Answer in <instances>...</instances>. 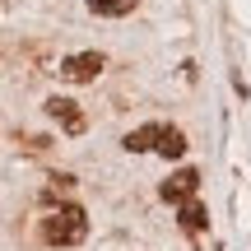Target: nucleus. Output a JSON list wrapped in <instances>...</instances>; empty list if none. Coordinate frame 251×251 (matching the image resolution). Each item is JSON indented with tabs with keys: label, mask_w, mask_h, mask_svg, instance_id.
<instances>
[{
	"label": "nucleus",
	"mask_w": 251,
	"mask_h": 251,
	"mask_svg": "<svg viewBox=\"0 0 251 251\" xmlns=\"http://www.w3.org/2000/svg\"><path fill=\"white\" fill-rule=\"evenodd\" d=\"M47 117L61 126L65 135H84V126H89V117L79 112V102H75V98H47Z\"/></svg>",
	"instance_id": "nucleus-3"
},
{
	"label": "nucleus",
	"mask_w": 251,
	"mask_h": 251,
	"mask_svg": "<svg viewBox=\"0 0 251 251\" xmlns=\"http://www.w3.org/2000/svg\"><path fill=\"white\" fill-rule=\"evenodd\" d=\"M153 149H158L163 158H181V153H186V135H181L177 126H158V140H153Z\"/></svg>",
	"instance_id": "nucleus-6"
},
{
	"label": "nucleus",
	"mask_w": 251,
	"mask_h": 251,
	"mask_svg": "<svg viewBox=\"0 0 251 251\" xmlns=\"http://www.w3.org/2000/svg\"><path fill=\"white\" fill-rule=\"evenodd\" d=\"M205 228H209L205 205H200L196 196H191V200H181V233H191V237H196V233H205Z\"/></svg>",
	"instance_id": "nucleus-5"
},
{
	"label": "nucleus",
	"mask_w": 251,
	"mask_h": 251,
	"mask_svg": "<svg viewBox=\"0 0 251 251\" xmlns=\"http://www.w3.org/2000/svg\"><path fill=\"white\" fill-rule=\"evenodd\" d=\"M196 191H200V172H196V168H181V172H172V177L163 181V200H172V205L191 200Z\"/></svg>",
	"instance_id": "nucleus-4"
},
{
	"label": "nucleus",
	"mask_w": 251,
	"mask_h": 251,
	"mask_svg": "<svg viewBox=\"0 0 251 251\" xmlns=\"http://www.w3.org/2000/svg\"><path fill=\"white\" fill-rule=\"evenodd\" d=\"M153 140H158V121H153V126H140V130H130L121 144H126L130 153H144V149H153Z\"/></svg>",
	"instance_id": "nucleus-7"
},
{
	"label": "nucleus",
	"mask_w": 251,
	"mask_h": 251,
	"mask_svg": "<svg viewBox=\"0 0 251 251\" xmlns=\"http://www.w3.org/2000/svg\"><path fill=\"white\" fill-rule=\"evenodd\" d=\"M135 5H140V0H89V9L102 14V19H121V14H130Z\"/></svg>",
	"instance_id": "nucleus-8"
},
{
	"label": "nucleus",
	"mask_w": 251,
	"mask_h": 251,
	"mask_svg": "<svg viewBox=\"0 0 251 251\" xmlns=\"http://www.w3.org/2000/svg\"><path fill=\"white\" fill-rule=\"evenodd\" d=\"M102 51H79V56H65L61 61V79H70V84H89V79H98L102 75Z\"/></svg>",
	"instance_id": "nucleus-2"
},
{
	"label": "nucleus",
	"mask_w": 251,
	"mask_h": 251,
	"mask_svg": "<svg viewBox=\"0 0 251 251\" xmlns=\"http://www.w3.org/2000/svg\"><path fill=\"white\" fill-rule=\"evenodd\" d=\"M42 237L51 247H79L89 237V214L79 205H51L42 219Z\"/></svg>",
	"instance_id": "nucleus-1"
}]
</instances>
